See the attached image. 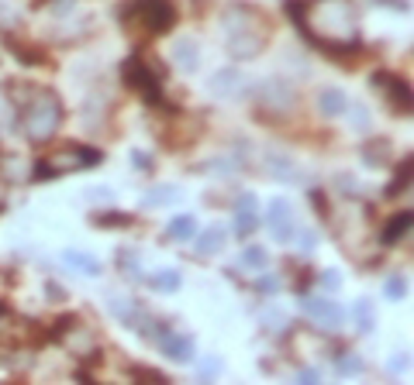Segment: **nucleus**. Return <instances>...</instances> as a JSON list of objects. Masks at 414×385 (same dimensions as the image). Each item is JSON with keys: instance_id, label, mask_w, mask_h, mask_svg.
I'll return each instance as SVG.
<instances>
[{"instance_id": "20", "label": "nucleus", "mask_w": 414, "mask_h": 385, "mask_svg": "<svg viewBox=\"0 0 414 385\" xmlns=\"http://www.w3.org/2000/svg\"><path fill=\"white\" fill-rule=\"evenodd\" d=\"M266 261H270V255H266L259 244H252V248L242 251V265H249V268H263Z\"/></svg>"}, {"instance_id": "16", "label": "nucleus", "mask_w": 414, "mask_h": 385, "mask_svg": "<svg viewBox=\"0 0 414 385\" xmlns=\"http://www.w3.org/2000/svg\"><path fill=\"white\" fill-rule=\"evenodd\" d=\"M193 231H197V220H193L190 213L173 217V220H169V227H166V234H169L173 241H186V237H193Z\"/></svg>"}, {"instance_id": "22", "label": "nucleus", "mask_w": 414, "mask_h": 385, "mask_svg": "<svg viewBox=\"0 0 414 385\" xmlns=\"http://www.w3.org/2000/svg\"><path fill=\"white\" fill-rule=\"evenodd\" d=\"M356 320H359V330H369V327H373V320H376V316H373V310H369V303H366V299H359V303H356Z\"/></svg>"}, {"instance_id": "6", "label": "nucleus", "mask_w": 414, "mask_h": 385, "mask_svg": "<svg viewBox=\"0 0 414 385\" xmlns=\"http://www.w3.org/2000/svg\"><path fill=\"white\" fill-rule=\"evenodd\" d=\"M121 76H124V83H128L135 93H142V100L159 104V76L152 73V66H149L142 56H131V59L124 62Z\"/></svg>"}, {"instance_id": "2", "label": "nucleus", "mask_w": 414, "mask_h": 385, "mask_svg": "<svg viewBox=\"0 0 414 385\" xmlns=\"http://www.w3.org/2000/svg\"><path fill=\"white\" fill-rule=\"evenodd\" d=\"M266 35H270V21L256 8L235 4L225 11V38L235 59H256L266 45Z\"/></svg>"}, {"instance_id": "24", "label": "nucleus", "mask_w": 414, "mask_h": 385, "mask_svg": "<svg viewBox=\"0 0 414 385\" xmlns=\"http://www.w3.org/2000/svg\"><path fill=\"white\" fill-rule=\"evenodd\" d=\"M335 368H338L342 375H356V371H362V361H359V358H338Z\"/></svg>"}, {"instance_id": "18", "label": "nucleus", "mask_w": 414, "mask_h": 385, "mask_svg": "<svg viewBox=\"0 0 414 385\" xmlns=\"http://www.w3.org/2000/svg\"><path fill=\"white\" fill-rule=\"evenodd\" d=\"M239 80H242L239 73H232V69H221V73L211 80V90H215V93H221V97H228V93H235V90H239Z\"/></svg>"}, {"instance_id": "5", "label": "nucleus", "mask_w": 414, "mask_h": 385, "mask_svg": "<svg viewBox=\"0 0 414 385\" xmlns=\"http://www.w3.org/2000/svg\"><path fill=\"white\" fill-rule=\"evenodd\" d=\"M90 165H100V152L97 148H87V145H69L49 159H42L35 165V179H56L63 172H76V169H90Z\"/></svg>"}, {"instance_id": "29", "label": "nucleus", "mask_w": 414, "mask_h": 385, "mask_svg": "<svg viewBox=\"0 0 414 385\" xmlns=\"http://www.w3.org/2000/svg\"><path fill=\"white\" fill-rule=\"evenodd\" d=\"M135 165H138V169H149V159H145L142 152H135Z\"/></svg>"}, {"instance_id": "4", "label": "nucleus", "mask_w": 414, "mask_h": 385, "mask_svg": "<svg viewBox=\"0 0 414 385\" xmlns=\"http://www.w3.org/2000/svg\"><path fill=\"white\" fill-rule=\"evenodd\" d=\"M124 28H142L145 35H166L176 25V8L173 0H131L121 11Z\"/></svg>"}, {"instance_id": "17", "label": "nucleus", "mask_w": 414, "mask_h": 385, "mask_svg": "<svg viewBox=\"0 0 414 385\" xmlns=\"http://www.w3.org/2000/svg\"><path fill=\"white\" fill-rule=\"evenodd\" d=\"M63 261L66 265H73L76 272H83V275H100V261L97 258H90V255H83V251H66L63 255Z\"/></svg>"}, {"instance_id": "7", "label": "nucleus", "mask_w": 414, "mask_h": 385, "mask_svg": "<svg viewBox=\"0 0 414 385\" xmlns=\"http://www.w3.org/2000/svg\"><path fill=\"white\" fill-rule=\"evenodd\" d=\"M294 110V90L287 86V83H266L263 90H259V114H266V117H287Z\"/></svg>"}, {"instance_id": "26", "label": "nucleus", "mask_w": 414, "mask_h": 385, "mask_svg": "<svg viewBox=\"0 0 414 385\" xmlns=\"http://www.w3.org/2000/svg\"><path fill=\"white\" fill-rule=\"evenodd\" d=\"M173 196H176V193H173L169 186H159V193H149V196H145V203H169Z\"/></svg>"}, {"instance_id": "25", "label": "nucleus", "mask_w": 414, "mask_h": 385, "mask_svg": "<svg viewBox=\"0 0 414 385\" xmlns=\"http://www.w3.org/2000/svg\"><path fill=\"white\" fill-rule=\"evenodd\" d=\"M131 217H121V213H107V217H94L97 227H118V224H128Z\"/></svg>"}, {"instance_id": "19", "label": "nucleus", "mask_w": 414, "mask_h": 385, "mask_svg": "<svg viewBox=\"0 0 414 385\" xmlns=\"http://www.w3.org/2000/svg\"><path fill=\"white\" fill-rule=\"evenodd\" d=\"M149 285H152L155 292H173V289H179V272L162 268V272H155V275L149 279Z\"/></svg>"}, {"instance_id": "21", "label": "nucleus", "mask_w": 414, "mask_h": 385, "mask_svg": "<svg viewBox=\"0 0 414 385\" xmlns=\"http://www.w3.org/2000/svg\"><path fill=\"white\" fill-rule=\"evenodd\" d=\"M176 62H179L183 69H193V66H197V56H193V42H179V45H176Z\"/></svg>"}, {"instance_id": "10", "label": "nucleus", "mask_w": 414, "mask_h": 385, "mask_svg": "<svg viewBox=\"0 0 414 385\" xmlns=\"http://www.w3.org/2000/svg\"><path fill=\"white\" fill-rule=\"evenodd\" d=\"M155 344H159V351L169 358V361H193V340L190 337H183V334H176V330H159L155 334Z\"/></svg>"}, {"instance_id": "30", "label": "nucleus", "mask_w": 414, "mask_h": 385, "mask_svg": "<svg viewBox=\"0 0 414 385\" xmlns=\"http://www.w3.org/2000/svg\"><path fill=\"white\" fill-rule=\"evenodd\" d=\"M259 289H266V292H273V289H276V282H273V279H263V282H259Z\"/></svg>"}, {"instance_id": "13", "label": "nucleus", "mask_w": 414, "mask_h": 385, "mask_svg": "<svg viewBox=\"0 0 414 385\" xmlns=\"http://www.w3.org/2000/svg\"><path fill=\"white\" fill-rule=\"evenodd\" d=\"M411 234V213L404 210V213H397V217H390V224H386V231L380 234V241L386 244V248H393L400 237H407Z\"/></svg>"}, {"instance_id": "23", "label": "nucleus", "mask_w": 414, "mask_h": 385, "mask_svg": "<svg viewBox=\"0 0 414 385\" xmlns=\"http://www.w3.org/2000/svg\"><path fill=\"white\" fill-rule=\"evenodd\" d=\"M404 292H407V282L400 275H390L386 279V299H404Z\"/></svg>"}, {"instance_id": "8", "label": "nucleus", "mask_w": 414, "mask_h": 385, "mask_svg": "<svg viewBox=\"0 0 414 385\" xmlns=\"http://www.w3.org/2000/svg\"><path fill=\"white\" fill-rule=\"evenodd\" d=\"M266 227L276 241H294L297 234V224H294V207L287 200H273L266 207Z\"/></svg>"}, {"instance_id": "14", "label": "nucleus", "mask_w": 414, "mask_h": 385, "mask_svg": "<svg viewBox=\"0 0 414 385\" xmlns=\"http://www.w3.org/2000/svg\"><path fill=\"white\" fill-rule=\"evenodd\" d=\"M318 107H321V114L338 117V114H345V110H349V100H345V93H342V90H321Z\"/></svg>"}, {"instance_id": "15", "label": "nucleus", "mask_w": 414, "mask_h": 385, "mask_svg": "<svg viewBox=\"0 0 414 385\" xmlns=\"http://www.w3.org/2000/svg\"><path fill=\"white\" fill-rule=\"evenodd\" d=\"M225 227H207L204 234H200V241H197V255H218L221 248H225Z\"/></svg>"}, {"instance_id": "1", "label": "nucleus", "mask_w": 414, "mask_h": 385, "mask_svg": "<svg viewBox=\"0 0 414 385\" xmlns=\"http://www.w3.org/2000/svg\"><path fill=\"white\" fill-rule=\"evenodd\" d=\"M287 11H294L301 28L321 49L342 52L359 42V14L352 8V0H301L294 8L287 4Z\"/></svg>"}, {"instance_id": "11", "label": "nucleus", "mask_w": 414, "mask_h": 385, "mask_svg": "<svg viewBox=\"0 0 414 385\" xmlns=\"http://www.w3.org/2000/svg\"><path fill=\"white\" fill-rule=\"evenodd\" d=\"M373 83L386 93V100H390V107L393 110H411V90H407V83H400L397 76H390V73H376L373 76Z\"/></svg>"}, {"instance_id": "3", "label": "nucleus", "mask_w": 414, "mask_h": 385, "mask_svg": "<svg viewBox=\"0 0 414 385\" xmlns=\"http://www.w3.org/2000/svg\"><path fill=\"white\" fill-rule=\"evenodd\" d=\"M59 124H63V104H59V97L49 93V90L35 93V97L28 100L25 114H21V131H25V138H28V141H49V138L59 131Z\"/></svg>"}, {"instance_id": "9", "label": "nucleus", "mask_w": 414, "mask_h": 385, "mask_svg": "<svg viewBox=\"0 0 414 385\" xmlns=\"http://www.w3.org/2000/svg\"><path fill=\"white\" fill-rule=\"evenodd\" d=\"M304 313L311 316V323H318L321 330H335L345 316V310L335 303V299H325V296H307L304 299Z\"/></svg>"}, {"instance_id": "28", "label": "nucleus", "mask_w": 414, "mask_h": 385, "mask_svg": "<svg viewBox=\"0 0 414 385\" xmlns=\"http://www.w3.org/2000/svg\"><path fill=\"white\" fill-rule=\"evenodd\" d=\"M297 378H301V382H314V378H321V371H318V368H304Z\"/></svg>"}, {"instance_id": "12", "label": "nucleus", "mask_w": 414, "mask_h": 385, "mask_svg": "<svg viewBox=\"0 0 414 385\" xmlns=\"http://www.w3.org/2000/svg\"><path fill=\"white\" fill-rule=\"evenodd\" d=\"M259 227V217H256V196L252 193H242L239 196V207H235V234H252Z\"/></svg>"}, {"instance_id": "31", "label": "nucleus", "mask_w": 414, "mask_h": 385, "mask_svg": "<svg viewBox=\"0 0 414 385\" xmlns=\"http://www.w3.org/2000/svg\"><path fill=\"white\" fill-rule=\"evenodd\" d=\"M0 203H4V183H0Z\"/></svg>"}, {"instance_id": "27", "label": "nucleus", "mask_w": 414, "mask_h": 385, "mask_svg": "<svg viewBox=\"0 0 414 385\" xmlns=\"http://www.w3.org/2000/svg\"><path fill=\"white\" fill-rule=\"evenodd\" d=\"M131 375H138V378H152V382H169L162 371H149V368H135Z\"/></svg>"}]
</instances>
